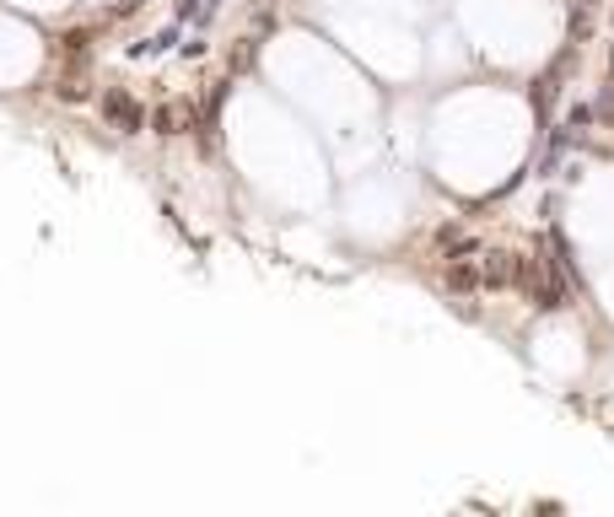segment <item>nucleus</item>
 <instances>
[{
  "label": "nucleus",
  "mask_w": 614,
  "mask_h": 517,
  "mask_svg": "<svg viewBox=\"0 0 614 517\" xmlns=\"http://www.w3.org/2000/svg\"><path fill=\"white\" fill-rule=\"evenodd\" d=\"M103 124L119 129V135H141V129H146V108L135 103L124 87H103Z\"/></svg>",
  "instance_id": "f257e3e1"
},
{
  "label": "nucleus",
  "mask_w": 614,
  "mask_h": 517,
  "mask_svg": "<svg viewBox=\"0 0 614 517\" xmlns=\"http://www.w3.org/2000/svg\"><path fill=\"white\" fill-rule=\"evenodd\" d=\"M480 275H486V286H491V291H507V286H512V275H517V253H507V248L480 253Z\"/></svg>",
  "instance_id": "7ed1b4c3"
},
{
  "label": "nucleus",
  "mask_w": 614,
  "mask_h": 517,
  "mask_svg": "<svg viewBox=\"0 0 614 517\" xmlns=\"http://www.w3.org/2000/svg\"><path fill=\"white\" fill-rule=\"evenodd\" d=\"M442 286H447L453 297H469L474 286H486V275H480V253H453V258H447V270H442Z\"/></svg>",
  "instance_id": "f03ea898"
},
{
  "label": "nucleus",
  "mask_w": 614,
  "mask_h": 517,
  "mask_svg": "<svg viewBox=\"0 0 614 517\" xmlns=\"http://www.w3.org/2000/svg\"><path fill=\"white\" fill-rule=\"evenodd\" d=\"M587 124H593V108H587V103H577V108L566 113V135H582Z\"/></svg>",
  "instance_id": "423d86ee"
},
{
  "label": "nucleus",
  "mask_w": 614,
  "mask_h": 517,
  "mask_svg": "<svg viewBox=\"0 0 614 517\" xmlns=\"http://www.w3.org/2000/svg\"><path fill=\"white\" fill-rule=\"evenodd\" d=\"M199 17H205L199 0H178V22H199Z\"/></svg>",
  "instance_id": "0eeeda50"
},
{
  "label": "nucleus",
  "mask_w": 614,
  "mask_h": 517,
  "mask_svg": "<svg viewBox=\"0 0 614 517\" xmlns=\"http://www.w3.org/2000/svg\"><path fill=\"white\" fill-rule=\"evenodd\" d=\"M173 43H178V27H162V33H157L152 43H135L129 54H162V49H173Z\"/></svg>",
  "instance_id": "39448f33"
},
{
  "label": "nucleus",
  "mask_w": 614,
  "mask_h": 517,
  "mask_svg": "<svg viewBox=\"0 0 614 517\" xmlns=\"http://www.w3.org/2000/svg\"><path fill=\"white\" fill-rule=\"evenodd\" d=\"M152 124H157V135H183V129L194 124V108L189 103H162Z\"/></svg>",
  "instance_id": "20e7f679"
}]
</instances>
